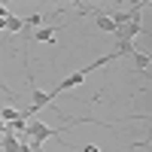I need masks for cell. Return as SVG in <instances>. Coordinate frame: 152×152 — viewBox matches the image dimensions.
Returning <instances> with one entry per match:
<instances>
[{
  "label": "cell",
  "instance_id": "cell-6",
  "mask_svg": "<svg viewBox=\"0 0 152 152\" xmlns=\"http://www.w3.org/2000/svg\"><path fill=\"white\" fill-rule=\"evenodd\" d=\"M134 61H137V67H140V70H146V67H149V55H143V52H137V55H134Z\"/></svg>",
  "mask_w": 152,
  "mask_h": 152
},
{
  "label": "cell",
  "instance_id": "cell-5",
  "mask_svg": "<svg viewBox=\"0 0 152 152\" xmlns=\"http://www.w3.org/2000/svg\"><path fill=\"white\" fill-rule=\"evenodd\" d=\"M21 28H24V18H18V15H9V18H6V31H9V34H18Z\"/></svg>",
  "mask_w": 152,
  "mask_h": 152
},
{
  "label": "cell",
  "instance_id": "cell-2",
  "mask_svg": "<svg viewBox=\"0 0 152 152\" xmlns=\"http://www.w3.org/2000/svg\"><path fill=\"white\" fill-rule=\"evenodd\" d=\"M55 31H58L55 24H52V28H40V31H34V34L28 37V40H40V43H52V40H55Z\"/></svg>",
  "mask_w": 152,
  "mask_h": 152
},
{
  "label": "cell",
  "instance_id": "cell-10",
  "mask_svg": "<svg viewBox=\"0 0 152 152\" xmlns=\"http://www.w3.org/2000/svg\"><path fill=\"white\" fill-rule=\"evenodd\" d=\"M0 31H6V18H0Z\"/></svg>",
  "mask_w": 152,
  "mask_h": 152
},
{
  "label": "cell",
  "instance_id": "cell-4",
  "mask_svg": "<svg viewBox=\"0 0 152 152\" xmlns=\"http://www.w3.org/2000/svg\"><path fill=\"white\" fill-rule=\"evenodd\" d=\"M18 149V137L15 134H3L0 137V152H15Z\"/></svg>",
  "mask_w": 152,
  "mask_h": 152
},
{
  "label": "cell",
  "instance_id": "cell-1",
  "mask_svg": "<svg viewBox=\"0 0 152 152\" xmlns=\"http://www.w3.org/2000/svg\"><path fill=\"white\" fill-rule=\"evenodd\" d=\"M91 12H94V24H97V31H104V34H116V21H113L107 12H100L97 6H91Z\"/></svg>",
  "mask_w": 152,
  "mask_h": 152
},
{
  "label": "cell",
  "instance_id": "cell-7",
  "mask_svg": "<svg viewBox=\"0 0 152 152\" xmlns=\"http://www.w3.org/2000/svg\"><path fill=\"white\" fill-rule=\"evenodd\" d=\"M43 21H46V12H43V15L37 12V15H28V18H24V24H43Z\"/></svg>",
  "mask_w": 152,
  "mask_h": 152
},
{
  "label": "cell",
  "instance_id": "cell-8",
  "mask_svg": "<svg viewBox=\"0 0 152 152\" xmlns=\"http://www.w3.org/2000/svg\"><path fill=\"white\" fill-rule=\"evenodd\" d=\"M9 15H12V12H9V9H6L3 3H0V18H9Z\"/></svg>",
  "mask_w": 152,
  "mask_h": 152
},
{
  "label": "cell",
  "instance_id": "cell-9",
  "mask_svg": "<svg viewBox=\"0 0 152 152\" xmlns=\"http://www.w3.org/2000/svg\"><path fill=\"white\" fill-rule=\"evenodd\" d=\"M82 152H100V149H97L94 143H88V146H82Z\"/></svg>",
  "mask_w": 152,
  "mask_h": 152
},
{
  "label": "cell",
  "instance_id": "cell-3",
  "mask_svg": "<svg viewBox=\"0 0 152 152\" xmlns=\"http://www.w3.org/2000/svg\"><path fill=\"white\" fill-rule=\"evenodd\" d=\"M113 55H116V58H122V55H137V49H134V43L131 40H116V52H113Z\"/></svg>",
  "mask_w": 152,
  "mask_h": 152
}]
</instances>
